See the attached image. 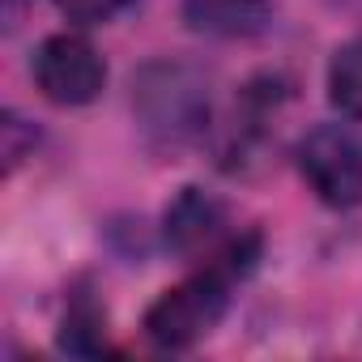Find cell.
<instances>
[{
  "label": "cell",
  "mask_w": 362,
  "mask_h": 362,
  "mask_svg": "<svg viewBox=\"0 0 362 362\" xmlns=\"http://www.w3.org/2000/svg\"><path fill=\"white\" fill-rule=\"evenodd\" d=\"M132 115L149 149L179 153L209 128V81L184 60H153L132 77Z\"/></svg>",
  "instance_id": "cell-1"
},
{
  "label": "cell",
  "mask_w": 362,
  "mask_h": 362,
  "mask_svg": "<svg viewBox=\"0 0 362 362\" xmlns=\"http://www.w3.org/2000/svg\"><path fill=\"white\" fill-rule=\"evenodd\" d=\"M132 5H136V0H56V9L69 22H77V26H107L124 9H132Z\"/></svg>",
  "instance_id": "cell-9"
},
{
  "label": "cell",
  "mask_w": 362,
  "mask_h": 362,
  "mask_svg": "<svg viewBox=\"0 0 362 362\" xmlns=\"http://www.w3.org/2000/svg\"><path fill=\"white\" fill-rule=\"evenodd\" d=\"M328 86V103L345 115V119H362V35L345 39L324 73Z\"/></svg>",
  "instance_id": "cell-7"
},
{
  "label": "cell",
  "mask_w": 362,
  "mask_h": 362,
  "mask_svg": "<svg viewBox=\"0 0 362 362\" xmlns=\"http://www.w3.org/2000/svg\"><path fill=\"white\" fill-rule=\"evenodd\" d=\"M294 166L303 184L328 209L362 205V141L345 124H315L294 145Z\"/></svg>",
  "instance_id": "cell-3"
},
{
  "label": "cell",
  "mask_w": 362,
  "mask_h": 362,
  "mask_svg": "<svg viewBox=\"0 0 362 362\" xmlns=\"http://www.w3.org/2000/svg\"><path fill=\"white\" fill-rule=\"evenodd\" d=\"M30 73H35L39 94L56 107H90L107 86V64L94 52V43L69 30L39 43Z\"/></svg>",
  "instance_id": "cell-4"
},
{
  "label": "cell",
  "mask_w": 362,
  "mask_h": 362,
  "mask_svg": "<svg viewBox=\"0 0 362 362\" xmlns=\"http://www.w3.org/2000/svg\"><path fill=\"white\" fill-rule=\"evenodd\" d=\"M230 218L226 205L205 192V188H179V197L166 205L162 214V239L175 256L184 260H201V256H218L230 243Z\"/></svg>",
  "instance_id": "cell-5"
},
{
  "label": "cell",
  "mask_w": 362,
  "mask_h": 362,
  "mask_svg": "<svg viewBox=\"0 0 362 362\" xmlns=\"http://www.w3.org/2000/svg\"><path fill=\"white\" fill-rule=\"evenodd\" d=\"M235 277L239 273L226 260H209L188 281L162 290L145 311V337L158 349H192L197 341H205L222 324V315L230 307V281Z\"/></svg>",
  "instance_id": "cell-2"
},
{
  "label": "cell",
  "mask_w": 362,
  "mask_h": 362,
  "mask_svg": "<svg viewBox=\"0 0 362 362\" xmlns=\"http://www.w3.org/2000/svg\"><path fill=\"white\" fill-rule=\"evenodd\" d=\"M18 9H22V0H5V18H9V26L18 22Z\"/></svg>",
  "instance_id": "cell-10"
},
{
  "label": "cell",
  "mask_w": 362,
  "mask_h": 362,
  "mask_svg": "<svg viewBox=\"0 0 362 362\" xmlns=\"http://www.w3.org/2000/svg\"><path fill=\"white\" fill-rule=\"evenodd\" d=\"M60 349L77 358H98L107 354V315L98 311L94 298H73L64 320H60Z\"/></svg>",
  "instance_id": "cell-8"
},
{
  "label": "cell",
  "mask_w": 362,
  "mask_h": 362,
  "mask_svg": "<svg viewBox=\"0 0 362 362\" xmlns=\"http://www.w3.org/2000/svg\"><path fill=\"white\" fill-rule=\"evenodd\" d=\"M184 18L201 35L252 39L273 26V5L269 0H184Z\"/></svg>",
  "instance_id": "cell-6"
}]
</instances>
